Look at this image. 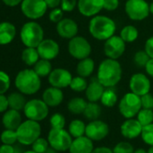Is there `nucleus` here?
Here are the masks:
<instances>
[{"mask_svg":"<svg viewBox=\"0 0 153 153\" xmlns=\"http://www.w3.org/2000/svg\"><path fill=\"white\" fill-rule=\"evenodd\" d=\"M123 68L120 62L114 59H105L98 66L97 79L105 88L115 87L122 79Z\"/></svg>","mask_w":153,"mask_h":153,"instance_id":"nucleus-1","label":"nucleus"},{"mask_svg":"<svg viewBox=\"0 0 153 153\" xmlns=\"http://www.w3.org/2000/svg\"><path fill=\"white\" fill-rule=\"evenodd\" d=\"M88 31L90 35L97 41H106L116 31L115 22L105 16H95L91 17L88 24Z\"/></svg>","mask_w":153,"mask_h":153,"instance_id":"nucleus-2","label":"nucleus"},{"mask_svg":"<svg viewBox=\"0 0 153 153\" xmlns=\"http://www.w3.org/2000/svg\"><path fill=\"white\" fill-rule=\"evenodd\" d=\"M16 88L24 95L36 94L42 86L41 76L31 68H25L19 71L15 79Z\"/></svg>","mask_w":153,"mask_h":153,"instance_id":"nucleus-3","label":"nucleus"},{"mask_svg":"<svg viewBox=\"0 0 153 153\" xmlns=\"http://www.w3.org/2000/svg\"><path fill=\"white\" fill-rule=\"evenodd\" d=\"M20 38L25 47L37 48L44 39V31L40 24L33 20L22 26Z\"/></svg>","mask_w":153,"mask_h":153,"instance_id":"nucleus-4","label":"nucleus"},{"mask_svg":"<svg viewBox=\"0 0 153 153\" xmlns=\"http://www.w3.org/2000/svg\"><path fill=\"white\" fill-rule=\"evenodd\" d=\"M42 128L37 121L26 120L16 129L17 140L23 145H32L41 135Z\"/></svg>","mask_w":153,"mask_h":153,"instance_id":"nucleus-5","label":"nucleus"},{"mask_svg":"<svg viewBox=\"0 0 153 153\" xmlns=\"http://www.w3.org/2000/svg\"><path fill=\"white\" fill-rule=\"evenodd\" d=\"M119 112L126 119L133 118L138 114L141 107L140 97L132 92L126 93L119 102Z\"/></svg>","mask_w":153,"mask_h":153,"instance_id":"nucleus-6","label":"nucleus"},{"mask_svg":"<svg viewBox=\"0 0 153 153\" xmlns=\"http://www.w3.org/2000/svg\"><path fill=\"white\" fill-rule=\"evenodd\" d=\"M68 51L71 57L80 60L90 56L92 47L85 37L76 35L69 40L68 44Z\"/></svg>","mask_w":153,"mask_h":153,"instance_id":"nucleus-7","label":"nucleus"},{"mask_svg":"<svg viewBox=\"0 0 153 153\" xmlns=\"http://www.w3.org/2000/svg\"><path fill=\"white\" fill-rule=\"evenodd\" d=\"M124 10L127 16L132 21H142L150 14L149 4L146 0H127Z\"/></svg>","mask_w":153,"mask_h":153,"instance_id":"nucleus-8","label":"nucleus"},{"mask_svg":"<svg viewBox=\"0 0 153 153\" xmlns=\"http://www.w3.org/2000/svg\"><path fill=\"white\" fill-rule=\"evenodd\" d=\"M48 141L51 147L58 151H66L69 149L72 142V136L63 129L51 128L48 134Z\"/></svg>","mask_w":153,"mask_h":153,"instance_id":"nucleus-9","label":"nucleus"},{"mask_svg":"<svg viewBox=\"0 0 153 153\" xmlns=\"http://www.w3.org/2000/svg\"><path fill=\"white\" fill-rule=\"evenodd\" d=\"M24 113L27 119L41 122L48 116L49 106L42 99H32L26 102Z\"/></svg>","mask_w":153,"mask_h":153,"instance_id":"nucleus-10","label":"nucleus"},{"mask_svg":"<svg viewBox=\"0 0 153 153\" xmlns=\"http://www.w3.org/2000/svg\"><path fill=\"white\" fill-rule=\"evenodd\" d=\"M48 7L44 0H23L21 11L24 16L31 20L42 18L47 12Z\"/></svg>","mask_w":153,"mask_h":153,"instance_id":"nucleus-11","label":"nucleus"},{"mask_svg":"<svg viewBox=\"0 0 153 153\" xmlns=\"http://www.w3.org/2000/svg\"><path fill=\"white\" fill-rule=\"evenodd\" d=\"M125 48L126 42L120 37V35L114 34L106 41H105L104 52L107 58L118 59L123 55Z\"/></svg>","mask_w":153,"mask_h":153,"instance_id":"nucleus-12","label":"nucleus"},{"mask_svg":"<svg viewBox=\"0 0 153 153\" xmlns=\"http://www.w3.org/2000/svg\"><path fill=\"white\" fill-rule=\"evenodd\" d=\"M151 87L150 80L143 73H134L130 79L129 88L131 92L135 95L141 97L145 94L149 93Z\"/></svg>","mask_w":153,"mask_h":153,"instance_id":"nucleus-13","label":"nucleus"},{"mask_svg":"<svg viewBox=\"0 0 153 153\" xmlns=\"http://www.w3.org/2000/svg\"><path fill=\"white\" fill-rule=\"evenodd\" d=\"M72 79L73 76L71 73L68 69L62 68L52 69L51 74L48 76V81L50 85L60 89L69 87Z\"/></svg>","mask_w":153,"mask_h":153,"instance_id":"nucleus-14","label":"nucleus"},{"mask_svg":"<svg viewBox=\"0 0 153 153\" xmlns=\"http://www.w3.org/2000/svg\"><path fill=\"white\" fill-rule=\"evenodd\" d=\"M109 133V126L106 123L100 120H93L86 127V136L92 140H101Z\"/></svg>","mask_w":153,"mask_h":153,"instance_id":"nucleus-15","label":"nucleus"},{"mask_svg":"<svg viewBox=\"0 0 153 153\" xmlns=\"http://www.w3.org/2000/svg\"><path fill=\"white\" fill-rule=\"evenodd\" d=\"M76 8L83 16L93 17L104 9V0H78Z\"/></svg>","mask_w":153,"mask_h":153,"instance_id":"nucleus-16","label":"nucleus"},{"mask_svg":"<svg viewBox=\"0 0 153 153\" xmlns=\"http://www.w3.org/2000/svg\"><path fill=\"white\" fill-rule=\"evenodd\" d=\"M56 31L61 38L70 40L78 35L79 25L71 18H63L56 24Z\"/></svg>","mask_w":153,"mask_h":153,"instance_id":"nucleus-17","label":"nucleus"},{"mask_svg":"<svg viewBox=\"0 0 153 153\" xmlns=\"http://www.w3.org/2000/svg\"><path fill=\"white\" fill-rule=\"evenodd\" d=\"M37 51L41 59L52 60L59 54V45L52 39H43L38 45Z\"/></svg>","mask_w":153,"mask_h":153,"instance_id":"nucleus-18","label":"nucleus"},{"mask_svg":"<svg viewBox=\"0 0 153 153\" xmlns=\"http://www.w3.org/2000/svg\"><path fill=\"white\" fill-rule=\"evenodd\" d=\"M142 125L137 119L130 118L123 123L120 131L121 134L126 139H135L141 134Z\"/></svg>","mask_w":153,"mask_h":153,"instance_id":"nucleus-19","label":"nucleus"},{"mask_svg":"<svg viewBox=\"0 0 153 153\" xmlns=\"http://www.w3.org/2000/svg\"><path fill=\"white\" fill-rule=\"evenodd\" d=\"M94 149L93 140L88 136H80L72 140L69 153H91Z\"/></svg>","mask_w":153,"mask_h":153,"instance_id":"nucleus-20","label":"nucleus"},{"mask_svg":"<svg viewBox=\"0 0 153 153\" xmlns=\"http://www.w3.org/2000/svg\"><path fill=\"white\" fill-rule=\"evenodd\" d=\"M64 99L63 92L60 88L51 87L44 90L42 94V100L49 107H56L59 105Z\"/></svg>","mask_w":153,"mask_h":153,"instance_id":"nucleus-21","label":"nucleus"},{"mask_svg":"<svg viewBox=\"0 0 153 153\" xmlns=\"http://www.w3.org/2000/svg\"><path fill=\"white\" fill-rule=\"evenodd\" d=\"M105 89V88L98 81L97 78L92 79V80L88 83L87 89L85 90V94L88 101V102L100 101Z\"/></svg>","mask_w":153,"mask_h":153,"instance_id":"nucleus-22","label":"nucleus"},{"mask_svg":"<svg viewBox=\"0 0 153 153\" xmlns=\"http://www.w3.org/2000/svg\"><path fill=\"white\" fill-rule=\"evenodd\" d=\"M2 123L6 129L16 130L22 123V116L17 110L9 109L6 111L2 117Z\"/></svg>","mask_w":153,"mask_h":153,"instance_id":"nucleus-23","label":"nucleus"},{"mask_svg":"<svg viewBox=\"0 0 153 153\" xmlns=\"http://www.w3.org/2000/svg\"><path fill=\"white\" fill-rule=\"evenodd\" d=\"M16 35V28L10 22L0 23V45H7L12 42Z\"/></svg>","mask_w":153,"mask_h":153,"instance_id":"nucleus-24","label":"nucleus"},{"mask_svg":"<svg viewBox=\"0 0 153 153\" xmlns=\"http://www.w3.org/2000/svg\"><path fill=\"white\" fill-rule=\"evenodd\" d=\"M95 70V61L90 57L80 59L76 65V74L83 78H88Z\"/></svg>","mask_w":153,"mask_h":153,"instance_id":"nucleus-25","label":"nucleus"},{"mask_svg":"<svg viewBox=\"0 0 153 153\" xmlns=\"http://www.w3.org/2000/svg\"><path fill=\"white\" fill-rule=\"evenodd\" d=\"M8 104H9V108L21 111L24 110L25 105H26V100L25 97H24V94L21 92H14L10 94L8 97Z\"/></svg>","mask_w":153,"mask_h":153,"instance_id":"nucleus-26","label":"nucleus"},{"mask_svg":"<svg viewBox=\"0 0 153 153\" xmlns=\"http://www.w3.org/2000/svg\"><path fill=\"white\" fill-rule=\"evenodd\" d=\"M88 102L82 97H74L71 98L68 103V109L71 114H83Z\"/></svg>","mask_w":153,"mask_h":153,"instance_id":"nucleus-27","label":"nucleus"},{"mask_svg":"<svg viewBox=\"0 0 153 153\" xmlns=\"http://www.w3.org/2000/svg\"><path fill=\"white\" fill-rule=\"evenodd\" d=\"M40 59L37 48L26 47L22 52V59L28 66H33Z\"/></svg>","mask_w":153,"mask_h":153,"instance_id":"nucleus-28","label":"nucleus"},{"mask_svg":"<svg viewBox=\"0 0 153 153\" xmlns=\"http://www.w3.org/2000/svg\"><path fill=\"white\" fill-rule=\"evenodd\" d=\"M33 70L38 74V76H41V78L48 76L52 71V66H51V60L40 59L33 65Z\"/></svg>","mask_w":153,"mask_h":153,"instance_id":"nucleus-29","label":"nucleus"},{"mask_svg":"<svg viewBox=\"0 0 153 153\" xmlns=\"http://www.w3.org/2000/svg\"><path fill=\"white\" fill-rule=\"evenodd\" d=\"M86 127L87 125L81 120L76 119L70 122L68 125V132L74 138H78L86 134Z\"/></svg>","mask_w":153,"mask_h":153,"instance_id":"nucleus-30","label":"nucleus"},{"mask_svg":"<svg viewBox=\"0 0 153 153\" xmlns=\"http://www.w3.org/2000/svg\"><path fill=\"white\" fill-rule=\"evenodd\" d=\"M120 37L126 42H135L139 37V32L138 29L134 25H126L124 26L121 32H120Z\"/></svg>","mask_w":153,"mask_h":153,"instance_id":"nucleus-31","label":"nucleus"},{"mask_svg":"<svg viewBox=\"0 0 153 153\" xmlns=\"http://www.w3.org/2000/svg\"><path fill=\"white\" fill-rule=\"evenodd\" d=\"M118 97L113 88H107L105 89L102 97L100 99L102 105L105 107H113L116 105Z\"/></svg>","mask_w":153,"mask_h":153,"instance_id":"nucleus-32","label":"nucleus"},{"mask_svg":"<svg viewBox=\"0 0 153 153\" xmlns=\"http://www.w3.org/2000/svg\"><path fill=\"white\" fill-rule=\"evenodd\" d=\"M101 113H102V108L97 102H88L83 114L85 118L93 121L98 119L99 116L101 115Z\"/></svg>","mask_w":153,"mask_h":153,"instance_id":"nucleus-33","label":"nucleus"},{"mask_svg":"<svg viewBox=\"0 0 153 153\" xmlns=\"http://www.w3.org/2000/svg\"><path fill=\"white\" fill-rule=\"evenodd\" d=\"M88 86V83L86 79V78H83L81 76H74L72 79L69 88L71 90L75 91V92H83L87 89Z\"/></svg>","mask_w":153,"mask_h":153,"instance_id":"nucleus-34","label":"nucleus"},{"mask_svg":"<svg viewBox=\"0 0 153 153\" xmlns=\"http://www.w3.org/2000/svg\"><path fill=\"white\" fill-rule=\"evenodd\" d=\"M137 120L142 126L150 124L153 123V111L151 109L141 108L137 114Z\"/></svg>","mask_w":153,"mask_h":153,"instance_id":"nucleus-35","label":"nucleus"},{"mask_svg":"<svg viewBox=\"0 0 153 153\" xmlns=\"http://www.w3.org/2000/svg\"><path fill=\"white\" fill-rule=\"evenodd\" d=\"M0 140L4 144H9L14 145L16 141H18L17 140V133L16 130H10L6 129L0 135Z\"/></svg>","mask_w":153,"mask_h":153,"instance_id":"nucleus-36","label":"nucleus"},{"mask_svg":"<svg viewBox=\"0 0 153 153\" xmlns=\"http://www.w3.org/2000/svg\"><path fill=\"white\" fill-rule=\"evenodd\" d=\"M149 59L150 57L149 56V54L146 52L145 50L138 51L133 56V62L139 68H145V66L147 65Z\"/></svg>","mask_w":153,"mask_h":153,"instance_id":"nucleus-37","label":"nucleus"},{"mask_svg":"<svg viewBox=\"0 0 153 153\" xmlns=\"http://www.w3.org/2000/svg\"><path fill=\"white\" fill-rule=\"evenodd\" d=\"M140 136L146 144L153 146V123L142 127Z\"/></svg>","mask_w":153,"mask_h":153,"instance_id":"nucleus-38","label":"nucleus"},{"mask_svg":"<svg viewBox=\"0 0 153 153\" xmlns=\"http://www.w3.org/2000/svg\"><path fill=\"white\" fill-rule=\"evenodd\" d=\"M50 123L51 128L54 129H63L66 124V119L63 114L56 113L51 115L50 119Z\"/></svg>","mask_w":153,"mask_h":153,"instance_id":"nucleus-39","label":"nucleus"},{"mask_svg":"<svg viewBox=\"0 0 153 153\" xmlns=\"http://www.w3.org/2000/svg\"><path fill=\"white\" fill-rule=\"evenodd\" d=\"M11 80L8 74L3 70H0V95L5 94L10 88Z\"/></svg>","mask_w":153,"mask_h":153,"instance_id":"nucleus-40","label":"nucleus"},{"mask_svg":"<svg viewBox=\"0 0 153 153\" xmlns=\"http://www.w3.org/2000/svg\"><path fill=\"white\" fill-rule=\"evenodd\" d=\"M133 146L127 141H120L113 149L114 153H133Z\"/></svg>","mask_w":153,"mask_h":153,"instance_id":"nucleus-41","label":"nucleus"},{"mask_svg":"<svg viewBox=\"0 0 153 153\" xmlns=\"http://www.w3.org/2000/svg\"><path fill=\"white\" fill-rule=\"evenodd\" d=\"M49 141L44 138H38L33 144L32 149L37 153H43L49 148Z\"/></svg>","mask_w":153,"mask_h":153,"instance_id":"nucleus-42","label":"nucleus"},{"mask_svg":"<svg viewBox=\"0 0 153 153\" xmlns=\"http://www.w3.org/2000/svg\"><path fill=\"white\" fill-rule=\"evenodd\" d=\"M78 7V0H61L60 8L67 13L72 12Z\"/></svg>","mask_w":153,"mask_h":153,"instance_id":"nucleus-43","label":"nucleus"},{"mask_svg":"<svg viewBox=\"0 0 153 153\" xmlns=\"http://www.w3.org/2000/svg\"><path fill=\"white\" fill-rule=\"evenodd\" d=\"M63 13H64V11L60 7L51 9V11L49 14L50 21L52 22V23H55V24L59 23L60 20L63 19Z\"/></svg>","mask_w":153,"mask_h":153,"instance_id":"nucleus-44","label":"nucleus"},{"mask_svg":"<svg viewBox=\"0 0 153 153\" xmlns=\"http://www.w3.org/2000/svg\"><path fill=\"white\" fill-rule=\"evenodd\" d=\"M140 102H141V107L146 109H151L153 110V96L149 93L145 94L140 97Z\"/></svg>","mask_w":153,"mask_h":153,"instance_id":"nucleus-45","label":"nucleus"},{"mask_svg":"<svg viewBox=\"0 0 153 153\" xmlns=\"http://www.w3.org/2000/svg\"><path fill=\"white\" fill-rule=\"evenodd\" d=\"M119 0H104V9L109 12L115 11L119 7Z\"/></svg>","mask_w":153,"mask_h":153,"instance_id":"nucleus-46","label":"nucleus"},{"mask_svg":"<svg viewBox=\"0 0 153 153\" xmlns=\"http://www.w3.org/2000/svg\"><path fill=\"white\" fill-rule=\"evenodd\" d=\"M144 50L149 54V56L151 59H153V35L150 36L149 38H148V40L146 41Z\"/></svg>","mask_w":153,"mask_h":153,"instance_id":"nucleus-47","label":"nucleus"},{"mask_svg":"<svg viewBox=\"0 0 153 153\" xmlns=\"http://www.w3.org/2000/svg\"><path fill=\"white\" fill-rule=\"evenodd\" d=\"M9 107L8 98L4 94L0 95V113H5Z\"/></svg>","mask_w":153,"mask_h":153,"instance_id":"nucleus-48","label":"nucleus"},{"mask_svg":"<svg viewBox=\"0 0 153 153\" xmlns=\"http://www.w3.org/2000/svg\"><path fill=\"white\" fill-rule=\"evenodd\" d=\"M15 147L9 144H2L0 146V153H14Z\"/></svg>","mask_w":153,"mask_h":153,"instance_id":"nucleus-49","label":"nucleus"},{"mask_svg":"<svg viewBox=\"0 0 153 153\" xmlns=\"http://www.w3.org/2000/svg\"><path fill=\"white\" fill-rule=\"evenodd\" d=\"M48 8H57L59 7H60V3H61V0H44Z\"/></svg>","mask_w":153,"mask_h":153,"instance_id":"nucleus-50","label":"nucleus"},{"mask_svg":"<svg viewBox=\"0 0 153 153\" xmlns=\"http://www.w3.org/2000/svg\"><path fill=\"white\" fill-rule=\"evenodd\" d=\"M145 70L148 76H149L150 78L153 79V59L150 58V59L148 61L147 65L145 66Z\"/></svg>","mask_w":153,"mask_h":153,"instance_id":"nucleus-51","label":"nucleus"},{"mask_svg":"<svg viewBox=\"0 0 153 153\" xmlns=\"http://www.w3.org/2000/svg\"><path fill=\"white\" fill-rule=\"evenodd\" d=\"M91 153H114V152H113V149H111L110 148L103 146V147H98V148L94 149Z\"/></svg>","mask_w":153,"mask_h":153,"instance_id":"nucleus-52","label":"nucleus"},{"mask_svg":"<svg viewBox=\"0 0 153 153\" xmlns=\"http://www.w3.org/2000/svg\"><path fill=\"white\" fill-rule=\"evenodd\" d=\"M1 1L7 7H15L18 5H21L23 0H1Z\"/></svg>","mask_w":153,"mask_h":153,"instance_id":"nucleus-53","label":"nucleus"},{"mask_svg":"<svg viewBox=\"0 0 153 153\" xmlns=\"http://www.w3.org/2000/svg\"><path fill=\"white\" fill-rule=\"evenodd\" d=\"M43 153H58V150H56V149H53L52 147H50V148H48Z\"/></svg>","mask_w":153,"mask_h":153,"instance_id":"nucleus-54","label":"nucleus"},{"mask_svg":"<svg viewBox=\"0 0 153 153\" xmlns=\"http://www.w3.org/2000/svg\"><path fill=\"white\" fill-rule=\"evenodd\" d=\"M25 151L23 150V148L20 146H15V152L14 153H24Z\"/></svg>","mask_w":153,"mask_h":153,"instance_id":"nucleus-55","label":"nucleus"},{"mask_svg":"<svg viewBox=\"0 0 153 153\" xmlns=\"http://www.w3.org/2000/svg\"><path fill=\"white\" fill-rule=\"evenodd\" d=\"M133 153H148V151H146L145 149H143L140 148V149H137L136 150H134V151H133Z\"/></svg>","mask_w":153,"mask_h":153,"instance_id":"nucleus-56","label":"nucleus"},{"mask_svg":"<svg viewBox=\"0 0 153 153\" xmlns=\"http://www.w3.org/2000/svg\"><path fill=\"white\" fill-rule=\"evenodd\" d=\"M149 12L153 16V1L149 4Z\"/></svg>","mask_w":153,"mask_h":153,"instance_id":"nucleus-57","label":"nucleus"},{"mask_svg":"<svg viewBox=\"0 0 153 153\" xmlns=\"http://www.w3.org/2000/svg\"><path fill=\"white\" fill-rule=\"evenodd\" d=\"M148 153H153V146H150V148L148 150Z\"/></svg>","mask_w":153,"mask_h":153,"instance_id":"nucleus-58","label":"nucleus"},{"mask_svg":"<svg viewBox=\"0 0 153 153\" xmlns=\"http://www.w3.org/2000/svg\"><path fill=\"white\" fill-rule=\"evenodd\" d=\"M24 153H37V152H35L34 150L32 149V150H26V151H25Z\"/></svg>","mask_w":153,"mask_h":153,"instance_id":"nucleus-59","label":"nucleus"}]
</instances>
